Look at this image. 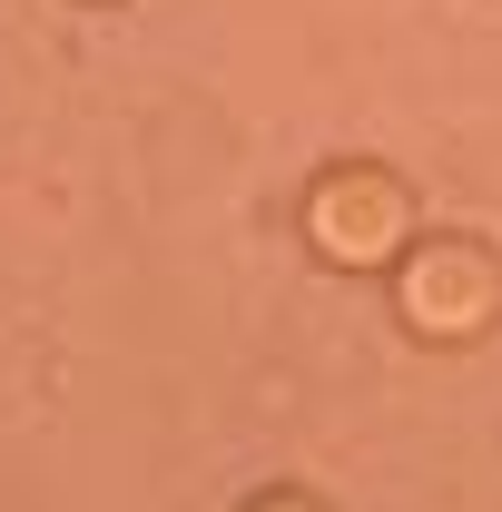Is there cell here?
Listing matches in <instances>:
<instances>
[{
	"label": "cell",
	"instance_id": "cell-1",
	"mask_svg": "<svg viewBox=\"0 0 502 512\" xmlns=\"http://www.w3.org/2000/svg\"><path fill=\"white\" fill-rule=\"evenodd\" d=\"M306 237L345 276H384V266H404V247H414V197H404V178H384V168H325L306 188Z\"/></svg>",
	"mask_w": 502,
	"mask_h": 512
},
{
	"label": "cell",
	"instance_id": "cell-3",
	"mask_svg": "<svg viewBox=\"0 0 502 512\" xmlns=\"http://www.w3.org/2000/svg\"><path fill=\"white\" fill-rule=\"evenodd\" d=\"M247 512H325V503H306V493H266V503H247Z\"/></svg>",
	"mask_w": 502,
	"mask_h": 512
},
{
	"label": "cell",
	"instance_id": "cell-2",
	"mask_svg": "<svg viewBox=\"0 0 502 512\" xmlns=\"http://www.w3.org/2000/svg\"><path fill=\"white\" fill-rule=\"evenodd\" d=\"M394 316L414 325L424 345H473L502 316V266L473 237H424L394 266Z\"/></svg>",
	"mask_w": 502,
	"mask_h": 512
}]
</instances>
